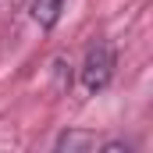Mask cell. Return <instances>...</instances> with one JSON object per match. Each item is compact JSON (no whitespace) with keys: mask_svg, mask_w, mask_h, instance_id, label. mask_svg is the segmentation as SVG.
<instances>
[{"mask_svg":"<svg viewBox=\"0 0 153 153\" xmlns=\"http://www.w3.org/2000/svg\"><path fill=\"white\" fill-rule=\"evenodd\" d=\"M114 68H117V57H114V46L111 43H93L85 50V61L78 68V78L85 85V93H100L111 85L114 78Z\"/></svg>","mask_w":153,"mask_h":153,"instance_id":"1","label":"cell"},{"mask_svg":"<svg viewBox=\"0 0 153 153\" xmlns=\"http://www.w3.org/2000/svg\"><path fill=\"white\" fill-rule=\"evenodd\" d=\"M64 4L68 0H32V22H36L39 29H53L57 25V18H61V11H64Z\"/></svg>","mask_w":153,"mask_h":153,"instance_id":"2","label":"cell"},{"mask_svg":"<svg viewBox=\"0 0 153 153\" xmlns=\"http://www.w3.org/2000/svg\"><path fill=\"white\" fill-rule=\"evenodd\" d=\"M85 146H96V139L89 132H64L57 139V150H85Z\"/></svg>","mask_w":153,"mask_h":153,"instance_id":"3","label":"cell"}]
</instances>
